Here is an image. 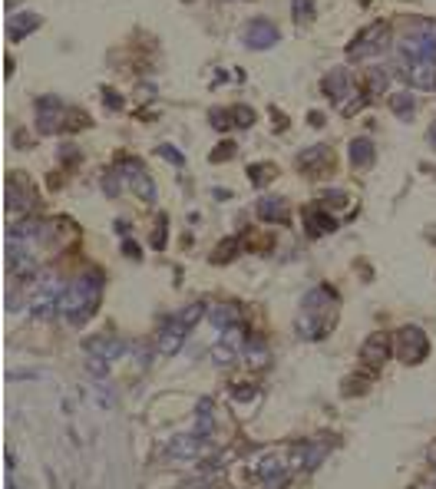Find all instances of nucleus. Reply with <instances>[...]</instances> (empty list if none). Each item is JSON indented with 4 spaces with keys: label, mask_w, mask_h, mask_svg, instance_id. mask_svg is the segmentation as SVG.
Instances as JSON below:
<instances>
[{
    "label": "nucleus",
    "mask_w": 436,
    "mask_h": 489,
    "mask_svg": "<svg viewBox=\"0 0 436 489\" xmlns=\"http://www.w3.org/2000/svg\"><path fill=\"white\" fill-rule=\"evenodd\" d=\"M397 354H400L404 364H420L423 357L430 354L426 334H423L420 327H404V331L397 334Z\"/></svg>",
    "instance_id": "20e7f679"
},
{
    "label": "nucleus",
    "mask_w": 436,
    "mask_h": 489,
    "mask_svg": "<svg viewBox=\"0 0 436 489\" xmlns=\"http://www.w3.org/2000/svg\"><path fill=\"white\" fill-rule=\"evenodd\" d=\"M37 27H40V17L37 14H14L10 20H7V37H10L14 44H20V40Z\"/></svg>",
    "instance_id": "2eb2a0df"
},
{
    "label": "nucleus",
    "mask_w": 436,
    "mask_h": 489,
    "mask_svg": "<svg viewBox=\"0 0 436 489\" xmlns=\"http://www.w3.org/2000/svg\"><path fill=\"white\" fill-rule=\"evenodd\" d=\"M202 314H205V311H202V304H185V311H182L179 321H182L185 327H192L198 317H202Z\"/></svg>",
    "instance_id": "7c9ffc66"
},
{
    "label": "nucleus",
    "mask_w": 436,
    "mask_h": 489,
    "mask_svg": "<svg viewBox=\"0 0 436 489\" xmlns=\"http://www.w3.org/2000/svg\"><path fill=\"white\" fill-rule=\"evenodd\" d=\"M397 50L400 59H436V20H417Z\"/></svg>",
    "instance_id": "f03ea898"
},
{
    "label": "nucleus",
    "mask_w": 436,
    "mask_h": 489,
    "mask_svg": "<svg viewBox=\"0 0 436 489\" xmlns=\"http://www.w3.org/2000/svg\"><path fill=\"white\" fill-rule=\"evenodd\" d=\"M374 163V142L361 136V139H354L350 142V165H357V169H367V165Z\"/></svg>",
    "instance_id": "6ab92c4d"
},
{
    "label": "nucleus",
    "mask_w": 436,
    "mask_h": 489,
    "mask_svg": "<svg viewBox=\"0 0 436 489\" xmlns=\"http://www.w3.org/2000/svg\"><path fill=\"white\" fill-rule=\"evenodd\" d=\"M245 44L252 50H268V46L278 44V27L271 20H265V17H258V20H252L245 27Z\"/></svg>",
    "instance_id": "0eeeda50"
},
{
    "label": "nucleus",
    "mask_w": 436,
    "mask_h": 489,
    "mask_svg": "<svg viewBox=\"0 0 436 489\" xmlns=\"http://www.w3.org/2000/svg\"><path fill=\"white\" fill-rule=\"evenodd\" d=\"M248 172H252V182H255V185H265V182L274 176V165H252Z\"/></svg>",
    "instance_id": "c756f323"
},
{
    "label": "nucleus",
    "mask_w": 436,
    "mask_h": 489,
    "mask_svg": "<svg viewBox=\"0 0 436 489\" xmlns=\"http://www.w3.org/2000/svg\"><path fill=\"white\" fill-rule=\"evenodd\" d=\"M103 189H106V195H120V178L106 176V178H103Z\"/></svg>",
    "instance_id": "473e14b6"
},
{
    "label": "nucleus",
    "mask_w": 436,
    "mask_h": 489,
    "mask_svg": "<svg viewBox=\"0 0 436 489\" xmlns=\"http://www.w3.org/2000/svg\"><path fill=\"white\" fill-rule=\"evenodd\" d=\"M404 80L417 89H436V59H404Z\"/></svg>",
    "instance_id": "39448f33"
},
{
    "label": "nucleus",
    "mask_w": 436,
    "mask_h": 489,
    "mask_svg": "<svg viewBox=\"0 0 436 489\" xmlns=\"http://www.w3.org/2000/svg\"><path fill=\"white\" fill-rule=\"evenodd\" d=\"M304 219H307V232H311V235H324V232H334V228H337V222H334L324 208H307Z\"/></svg>",
    "instance_id": "a211bd4d"
},
{
    "label": "nucleus",
    "mask_w": 436,
    "mask_h": 489,
    "mask_svg": "<svg viewBox=\"0 0 436 489\" xmlns=\"http://www.w3.org/2000/svg\"><path fill=\"white\" fill-rule=\"evenodd\" d=\"M185 341V324L182 321H169L162 331H159V351L162 354H176Z\"/></svg>",
    "instance_id": "4468645a"
},
{
    "label": "nucleus",
    "mask_w": 436,
    "mask_h": 489,
    "mask_svg": "<svg viewBox=\"0 0 436 489\" xmlns=\"http://www.w3.org/2000/svg\"><path fill=\"white\" fill-rule=\"evenodd\" d=\"M390 357V338L387 334H370L367 341H363V347H361V360H367L370 367H380L383 360Z\"/></svg>",
    "instance_id": "9d476101"
},
{
    "label": "nucleus",
    "mask_w": 436,
    "mask_h": 489,
    "mask_svg": "<svg viewBox=\"0 0 436 489\" xmlns=\"http://www.w3.org/2000/svg\"><path fill=\"white\" fill-rule=\"evenodd\" d=\"M258 215L265 219V222H278V225H285L287 222V202L285 199H261L258 202Z\"/></svg>",
    "instance_id": "f3484780"
},
{
    "label": "nucleus",
    "mask_w": 436,
    "mask_h": 489,
    "mask_svg": "<svg viewBox=\"0 0 436 489\" xmlns=\"http://www.w3.org/2000/svg\"><path fill=\"white\" fill-rule=\"evenodd\" d=\"M96 301H99V278H76V282L66 284V291L60 297V314L73 324H83L93 311H96Z\"/></svg>",
    "instance_id": "f257e3e1"
},
{
    "label": "nucleus",
    "mask_w": 436,
    "mask_h": 489,
    "mask_svg": "<svg viewBox=\"0 0 436 489\" xmlns=\"http://www.w3.org/2000/svg\"><path fill=\"white\" fill-rule=\"evenodd\" d=\"M324 165H331V152H328V146H311L298 156V169L311 172V176H317Z\"/></svg>",
    "instance_id": "ddd939ff"
},
{
    "label": "nucleus",
    "mask_w": 436,
    "mask_h": 489,
    "mask_svg": "<svg viewBox=\"0 0 436 489\" xmlns=\"http://www.w3.org/2000/svg\"><path fill=\"white\" fill-rule=\"evenodd\" d=\"M252 397H255V387H248V390L238 387V390H235V400H252Z\"/></svg>",
    "instance_id": "e433bc0d"
},
{
    "label": "nucleus",
    "mask_w": 436,
    "mask_h": 489,
    "mask_svg": "<svg viewBox=\"0 0 436 489\" xmlns=\"http://www.w3.org/2000/svg\"><path fill=\"white\" fill-rule=\"evenodd\" d=\"M426 139H430V146L436 149V122H433V126H430V133H426Z\"/></svg>",
    "instance_id": "58836bf2"
},
{
    "label": "nucleus",
    "mask_w": 436,
    "mask_h": 489,
    "mask_svg": "<svg viewBox=\"0 0 436 489\" xmlns=\"http://www.w3.org/2000/svg\"><path fill=\"white\" fill-rule=\"evenodd\" d=\"M211 430V400L209 397H202L198 400V427H196V436L205 440V433Z\"/></svg>",
    "instance_id": "b1692460"
},
{
    "label": "nucleus",
    "mask_w": 436,
    "mask_h": 489,
    "mask_svg": "<svg viewBox=\"0 0 436 489\" xmlns=\"http://www.w3.org/2000/svg\"><path fill=\"white\" fill-rule=\"evenodd\" d=\"M159 156H166L169 163H176V165H182V156H179V152H176V149H172V146H162V149H159Z\"/></svg>",
    "instance_id": "f704fd0d"
},
{
    "label": "nucleus",
    "mask_w": 436,
    "mask_h": 489,
    "mask_svg": "<svg viewBox=\"0 0 436 489\" xmlns=\"http://www.w3.org/2000/svg\"><path fill=\"white\" fill-rule=\"evenodd\" d=\"M122 252L129 255V258H139V248H135L133 241H126V245H122Z\"/></svg>",
    "instance_id": "4c0bfd02"
},
{
    "label": "nucleus",
    "mask_w": 436,
    "mask_h": 489,
    "mask_svg": "<svg viewBox=\"0 0 436 489\" xmlns=\"http://www.w3.org/2000/svg\"><path fill=\"white\" fill-rule=\"evenodd\" d=\"M390 109H393V116L410 119L413 113H417V96H410V93H393V96H390Z\"/></svg>",
    "instance_id": "4be33fe9"
},
{
    "label": "nucleus",
    "mask_w": 436,
    "mask_h": 489,
    "mask_svg": "<svg viewBox=\"0 0 436 489\" xmlns=\"http://www.w3.org/2000/svg\"><path fill=\"white\" fill-rule=\"evenodd\" d=\"M86 351H90V354L106 357V360H116V357L126 354V344H122L116 334H103V338H93V341H86Z\"/></svg>",
    "instance_id": "9b49d317"
},
{
    "label": "nucleus",
    "mask_w": 436,
    "mask_h": 489,
    "mask_svg": "<svg viewBox=\"0 0 436 489\" xmlns=\"http://www.w3.org/2000/svg\"><path fill=\"white\" fill-rule=\"evenodd\" d=\"M231 152H235V146L225 142V146H218V152H211V159H215V163H218V159H231Z\"/></svg>",
    "instance_id": "72a5a7b5"
},
{
    "label": "nucleus",
    "mask_w": 436,
    "mask_h": 489,
    "mask_svg": "<svg viewBox=\"0 0 436 489\" xmlns=\"http://www.w3.org/2000/svg\"><path fill=\"white\" fill-rule=\"evenodd\" d=\"M63 116H66V106L57 96H40L37 100V126H40V133H57Z\"/></svg>",
    "instance_id": "423d86ee"
},
{
    "label": "nucleus",
    "mask_w": 436,
    "mask_h": 489,
    "mask_svg": "<svg viewBox=\"0 0 436 489\" xmlns=\"http://www.w3.org/2000/svg\"><path fill=\"white\" fill-rule=\"evenodd\" d=\"M209 317H211V324L215 327L228 331V327H235L241 321V311L235 308V304H218V308H211L209 311Z\"/></svg>",
    "instance_id": "412c9836"
},
{
    "label": "nucleus",
    "mask_w": 436,
    "mask_h": 489,
    "mask_svg": "<svg viewBox=\"0 0 436 489\" xmlns=\"http://www.w3.org/2000/svg\"><path fill=\"white\" fill-rule=\"evenodd\" d=\"M387 46V24H370L367 30L357 33V40L347 46V57L350 59H363V57H374Z\"/></svg>",
    "instance_id": "7ed1b4c3"
},
{
    "label": "nucleus",
    "mask_w": 436,
    "mask_h": 489,
    "mask_svg": "<svg viewBox=\"0 0 436 489\" xmlns=\"http://www.w3.org/2000/svg\"><path fill=\"white\" fill-rule=\"evenodd\" d=\"M228 113H231V119H235L231 126H241V129H248V126L255 122V109H248V106H231Z\"/></svg>",
    "instance_id": "a878e982"
},
{
    "label": "nucleus",
    "mask_w": 436,
    "mask_h": 489,
    "mask_svg": "<svg viewBox=\"0 0 436 489\" xmlns=\"http://www.w3.org/2000/svg\"><path fill=\"white\" fill-rule=\"evenodd\" d=\"M198 450H202V436H196V433H189V436H172L166 446V453L172 460H192Z\"/></svg>",
    "instance_id": "f8f14e48"
},
{
    "label": "nucleus",
    "mask_w": 436,
    "mask_h": 489,
    "mask_svg": "<svg viewBox=\"0 0 436 489\" xmlns=\"http://www.w3.org/2000/svg\"><path fill=\"white\" fill-rule=\"evenodd\" d=\"M86 371H90L93 377H106V373H109V360L99 354H90L86 357Z\"/></svg>",
    "instance_id": "cd10ccee"
},
{
    "label": "nucleus",
    "mask_w": 436,
    "mask_h": 489,
    "mask_svg": "<svg viewBox=\"0 0 436 489\" xmlns=\"http://www.w3.org/2000/svg\"><path fill=\"white\" fill-rule=\"evenodd\" d=\"M324 93L337 106H344L347 96H354V80H350V73H347L344 66H337V70H331V73L324 76Z\"/></svg>",
    "instance_id": "6e6552de"
},
{
    "label": "nucleus",
    "mask_w": 436,
    "mask_h": 489,
    "mask_svg": "<svg viewBox=\"0 0 436 489\" xmlns=\"http://www.w3.org/2000/svg\"><path fill=\"white\" fill-rule=\"evenodd\" d=\"M261 479H265V486L268 489H281L287 483V470H285V463H278V460H265L261 463Z\"/></svg>",
    "instance_id": "aec40b11"
},
{
    "label": "nucleus",
    "mask_w": 436,
    "mask_h": 489,
    "mask_svg": "<svg viewBox=\"0 0 436 489\" xmlns=\"http://www.w3.org/2000/svg\"><path fill=\"white\" fill-rule=\"evenodd\" d=\"M387 83H390L387 70H370V76H367V100H374V96H380V93H387Z\"/></svg>",
    "instance_id": "5701e85b"
},
{
    "label": "nucleus",
    "mask_w": 436,
    "mask_h": 489,
    "mask_svg": "<svg viewBox=\"0 0 436 489\" xmlns=\"http://www.w3.org/2000/svg\"><path fill=\"white\" fill-rule=\"evenodd\" d=\"M235 252H238V238H228L225 245H218V248H215L211 261H231V258H235Z\"/></svg>",
    "instance_id": "bb28decb"
},
{
    "label": "nucleus",
    "mask_w": 436,
    "mask_h": 489,
    "mask_svg": "<svg viewBox=\"0 0 436 489\" xmlns=\"http://www.w3.org/2000/svg\"><path fill=\"white\" fill-rule=\"evenodd\" d=\"M211 364H215V367H231V364H235V351H231L228 344L211 347Z\"/></svg>",
    "instance_id": "393cba45"
},
{
    "label": "nucleus",
    "mask_w": 436,
    "mask_h": 489,
    "mask_svg": "<svg viewBox=\"0 0 436 489\" xmlns=\"http://www.w3.org/2000/svg\"><path fill=\"white\" fill-rule=\"evenodd\" d=\"M122 169L129 172L126 178H129V182L135 185V192L146 195V202H152V199H155V189H152V178L146 176L142 169H139V163H135V159H126V163H122Z\"/></svg>",
    "instance_id": "dca6fc26"
},
{
    "label": "nucleus",
    "mask_w": 436,
    "mask_h": 489,
    "mask_svg": "<svg viewBox=\"0 0 436 489\" xmlns=\"http://www.w3.org/2000/svg\"><path fill=\"white\" fill-rule=\"evenodd\" d=\"M96 400H99V407H103V410H109V407L116 403V397H113V390H109L106 384H99V387H96Z\"/></svg>",
    "instance_id": "2f4dec72"
},
{
    "label": "nucleus",
    "mask_w": 436,
    "mask_h": 489,
    "mask_svg": "<svg viewBox=\"0 0 436 489\" xmlns=\"http://www.w3.org/2000/svg\"><path fill=\"white\" fill-rule=\"evenodd\" d=\"M7 265L14 271L17 278H27L37 271V258L30 255V245H20V241H10V248H7Z\"/></svg>",
    "instance_id": "1a4fd4ad"
},
{
    "label": "nucleus",
    "mask_w": 436,
    "mask_h": 489,
    "mask_svg": "<svg viewBox=\"0 0 436 489\" xmlns=\"http://www.w3.org/2000/svg\"><path fill=\"white\" fill-rule=\"evenodd\" d=\"M291 10H294V20H311L314 17V3L311 0H291Z\"/></svg>",
    "instance_id": "c85d7f7f"
},
{
    "label": "nucleus",
    "mask_w": 436,
    "mask_h": 489,
    "mask_svg": "<svg viewBox=\"0 0 436 489\" xmlns=\"http://www.w3.org/2000/svg\"><path fill=\"white\" fill-rule=\"evenodd\" d=\"M328 199H331L334 205H347V192H341V189H331V192H328Z\"/></svg>",
    "instance_id": "c9c22d12"
}]
</instances>
